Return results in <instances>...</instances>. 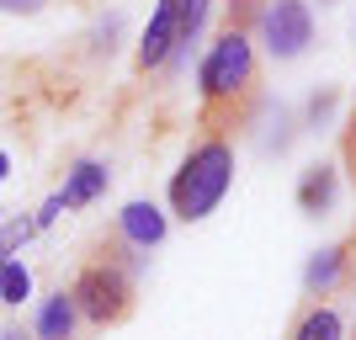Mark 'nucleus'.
<instances>
[{
  "label": "nucleus",
  "mask_w": 356,
  "mask_h": 340,
  "mask_svg": "<svg viewBox=\"0 0 356 340\" xmlns=\"http://www.w3.org/2000/svg\"><path fill=\"white\" fill-rule=\"evenodd\" d=\"M234 186V144L223 133L202 138V144L181 160V170L170 176V207L181 223H202L213 207L223 202V192Z\"/></svg>",
  "instance_id": "1"
},
{
  "label": "nucleus",
  "mask_w": 356,
  "mask_h": 340,
  "mask_svg": "<svg viewBox=\"0 0 356 340\" xmlns=\"http://www.w3.org/2000/svg\"><path fill=\"white\" fill-rule=\"evenodd\" d=\"M70 298H74V309H80L86 325L112 330V325H122V319L134 314L138 287H134V271H122V266H112V261L96 255V261H86L80 277L70 282Z\"/></svg>",
  "instance_id": "2"
},
{
  "label": "nucleus",
  "mask_w": 356,
  "mask_h": 340,
  "mask_svg": "<svg viewBox=\"0 0 356 340\" xmlns=\"http://www.w3.org/2000/svg\"><path fill=\"white\" fill-rule=\"evenodd\" d=\"M255 80V43L245 38V32H223L218 43L208 48V59H202V70H197V86H202V102L208 106H223L234 102V96H245Z\"/></svg>",
  "instance_id": "3"
},
{
  "label": "nucleus",
  "mask_w": 356,
  "mask_h": 340,
  "mask_svg": "<svg viewBox=\"0 0 356 340\" xmlns=\"http://www.w3.org/2000/svg\"><path fill=\"white\" fill-rule=\"evenodd\" d=\"M261 38H266L271 59H298L303 48L314 43V11L309 0H266V11H261Z\"/></svg>",
  "instance_id": "4"
},
{
  "label": "nucleus",
  "mask_w": 356,
  "mask_h": 340,
  "mask_svg": "<svg viewBox=\"0 0 356 340\" xmlns=\"http://www.w3.org/2000/svg\"><path fill=\"white\" fill-rule=\"evenodd\" d=\"M351 277H356V234L335 239V245H325V250L309 255V266H303V293L325 298V293H335V287H346Z\"/></svg>",
  "instance_id": "5"
},
{
  "label": "nucleus",
  "mask_w": 356,
  "mask_h": 340,
  "mask_svg": "<svg viewBox=\"0 0 356 340\" xmlns=\"http://www.w3.org/2000/svg\"><path fill=\"white\" fill-rule=\"evenodd\" d=\"M176 48H181L176 0H160V6H154V16H149V27H144V43H138V70H160Z\"/></svg>",
  "instance_id": "6"
},
{
  "label": "nucleus",
  "mask_w": 356,
  "mask_h": 340,
  "mask_svg": "<svg viewBox=\"0 0 356 340\" xmlns=\"http://www.w3.org/2000/svg\"><path fill=\"white\" fill-rule=\"evenodd\" d=\"M118 239H128L134 250H154L165 239V213L154 202H128L118 213Z\"/></svg>",
  "instance_id": "7"
},
{
  "label": "nucleus",
  "mask_w": 356,
  "mask_h": 340,
  "mask_svg": "<svg viewBox=\"0 0 356 340\" xmlns=\"http://www.w3.org/2000/svg\"><path fill=\"white\" fill-rule=\"evenodd\" d=\"M335 197H341V176H335V165H309L303 181H298V207H303L309 218H319V213L335 207Z\"/></svg>",
  "instance_id": "8"
},
{
  "label": "nucleus",
  "mask_w": 356,
  "mask_h": 340,
  "mask_svg": "<svg viewBox=\"0 0 356 340\" xmlns=\"http://www.w3.org/2000/svg\"><path fill=\"white\" fill-rule=\"evenodd\" d=\"M74 325H80V309H74L70 287H59L38 309V340H74Z\"/></svg>",
  "instance_id": "9"
},
{
  "label": "nucleus",
  "mask_w": 356,
  "mask_h": 340,
  "mask_svg": "<svg viewBox=\"0 0 356 340\" xmlns=\"http://www.w3.org/2000/svg\"><path fill=\"white\" fill-rule=\"evenodd\" d=\"M102 192H106V165H96V160H80V165L70 170V181H64L59 202H64V207H90Z\"/></svg>",
  "instance_id": "10"
},
{
  "label": "nucleus",
  "mask_w": 356,
  "mask_h": 340,
  "mask_svg": "<svg viewBox=\"0 0 356 340\" xmlns=\"http://www.w3.org/2000/svg\"><path fill=\"white\" fill-rule=\"evenodd\" d=\"M287 340H346V325H341V314L325 309V303H309V309L298 314V325Z\"/></svg>",
  "instance_id": "11"
},
{
  "label": "nucleus",
  "mask_w": 356,
  "mask_h": 340,
  "mask_svg": "<svg viewBox=\"0 0 356 340\" xmlns=\"http://www.w3.org/2000/svg\"><path fill=\"white\" fill-rule=\"evenodd\" d=\"M32 293V277L22 261H0V303H22Z\"/></svg>",
  "instance_id": "12"
},
{
  "label": "nucleus",
  "mask_w": 356,
  "mask_h": 340,
  "mask_svg": "<svg viewBox=\"0 0 356 340\" xmlns=\"http://www.w3.org/2000/svg\"><path fill=\"white\" fill-rule=\"evenodd\" d=\"M32 234H38V223H32V218H11L6 229H0V261H11V250H22Z\"/></svg>",
  "instance_id": "13"
},
{
  "label": "nucleus",
  "mask_w": 356,
  "mask_h": 340,
  "mask_svg": "<svg viewBox=\"0 0 356 340\" xmlns=\"http://www.w3.org/2000/svg\"><path fill=\"white\" fill-rule=\"evenodd\" d=\"M261 11H266L261 0H229V27H234V32H245L250 22H261Z\"/></svg>",
  "instance_id": "14"
},
{
  "label": "nucleus",
  "mask_w": 356,
  "mask_h": 340,
  "mask_svg": "<svg viewBox=\"0 0 356 340\" xmlns=\"http://www.w3.org/2000/svg\"><path fill=\"white\" fill-rule=\"evenodd\" d=\"M330 112H335V90H319V96L309 102V122H325Z\"/></svg>",
  "instance_id": "15"
},
{
  "label": "nucleus",
  "mask_w": 356,
  "mask_h": 340,
  "mask_svg": "<svg viewBox=\"0 0 356 340\" xmlns=\"http://www.w3.org/2000/svg\"><path fill=\"white\" fill-rule=\"evenodd\" d=\"M0 11H22V16H32V11H43V0H0Z\"/></svg>",
  "instance_id": "16"
},
{
  "label": "nucleus",
  "mask_w": 356,
  "mask_h": 340,
  "mask_svg": "<svg viewBox=\"0 0 356 340\" xmlns=\"http://www.w3.org/2000/svg\"><path fill=\"white\" fill-rule=\"evenodd\" d=\"M0 340H32V335H27V330H16V325H11V330H6Z\"/></svg>",
  "instance_id": "17"
},
{
  "label": "nucleus",
  "mask_w": 356,
  "mask_h": 340,
  "mask_svg": "<svg viewBox=\"0 0 356 340\" xmlns=\"http://www.w3.org/2000/svg\"><path fill=\"white\" fill-rule=\"evenodd\" d=\"M346 149H351V160H356V118H351V138H346Z\"/></svg>",
  "instance_id": "18"
},
{
  "label": "nucleus",
  "mask_w": 356,
  "mask_h": 340,
  "mask_svg": "<svg viewBox=\"0 0 356 340\" xmlns=\"http://www.w3.org/2000/svg\"><path fill=\"white\" fill-rule=\"evenodd\" d=\"M6 170H11V160H6V154H0V176H6Z\"/></svg>",
  "instance_id": "19"
}]
</instances>
